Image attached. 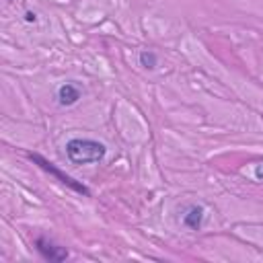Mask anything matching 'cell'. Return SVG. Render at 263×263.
<instances>
[{"label":"cell","mask_w":263,"mask_h":263,"mask_svg":"<svg viewBox=\"0 0 263 263\" xmlns=\"http://www.w3.org/2000/svg\"><path fill=\"white\" fill-rule=\"evenodd\" d=\"M183 224L189 230H199L203 224V208L201 205H189L185 216H183Z\"/></svg>","instance_id":"5b68a950"},{"label":"cell","mask_w":263,"mask_h":263,"mask_svg":"<svg viewBox=\"0 0 263 263\" xmlns=\"http://www.w3.org/2000/svg\"><path fill=\"white\" fill-rule=\"evenodd\" d=\"M105 144L90 138H72L66 142V154L74 164H92L105 156Z\"/></svg>","instance_id":"6da1fadb"},{"label":"cell","mask_w":263,"mask_h":263,"mask_svg":"<svg viewBox=\"0 0 263 263\" xmlns=\"http://www.w3.org/2000/svg\"><path fill=\"white\" fill-rule=\"evenodd\" d=\"M255 177H257L259 181H263V162L257 164V168H255Z\"/></svg>","instance_id":"52a82bcc"},{"label":"cell","mask_w":263,"mask_h":263,"mask_svg":"<svg viewBox=\"0 0 263 263\" xmlns=\"http://www.w3.org/2000/svg\"><path fill=\"white\" fill-rule=\"evenodd\" d=\"M140 66L148 68V70H154L158 66V55L152 51V49H144L140 51Z\"/></svg>","instance_id":"8992f818"},{"label":"cell","mask_w":263,"mask_h":263,"mask_svg":"<svg viewBox=\"0 0 263 263\" xmlns=\"http://www.w3.org/2000/svg\"><path fill=\"white\" fill-rule=\"evenodd\" d=\"M35 249H37L39 255H41L43 259H47V261H64V259L68 257V251H66V249L58 247L55 242H51V240L45 238V236H37V238H35Z\"/></svg>","instance_id":"3957f363"},{"label":"cell","mask_w":263,"mask_h":263,"mask_svg":"<svg viewBox=\"0 0 263 263\" xmlns=\"http://www.w3.org/2000/svg\"><path fill=\"white\" fill-rule=\"evenodd\" d=\"M25 18H27L29 23H35V18H37V16H35V12H27V14H25Z\"/></svg>","instance_id":"ba28073f"},{"label":"cell","mask_w":263,"mask_h":263,"mask_svg":"<svg viewBox=\"0 0 263 263\" xmlns=\"http://www.w3.org/2000/svg\"><path fill=\"white\" fill-rule=\"evenodd\" d=\"M80 95H82V90H80L78 84H74V82H66V84H62V86L58 88V101H60V105H64V107H70V105L78 103Z\"/></svg>","instance_id":"277c9868"},{"label":"cell","mask_w":263,"mask_h":263,"mask_svg":"<svg viewBox=\"0 0 263 263\" xmlns=\"http://www.w3.org/2000/svg\"><path fill=\"white\" fill-rule=\"evenodd\" d=\"M29 158H31L33 162H37V164H39V166H41L43 171H47L49 175H53V177H55V179H58L60 183H64L66 187H70V189H74L76 193H82V195H88V193H90V191H88V187H84L82 183H78V181H74V179H72L70 175H66V173H62V171H60V168H58V166H55L53 162H49V160H47V158H43L41 154H29Z\"/></svg>","instance_id":"7a4b0ae2"}]
</instances>
